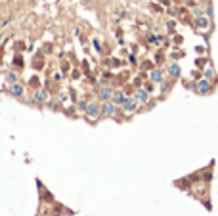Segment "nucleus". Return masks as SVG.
<instances>
[{
	"mask_svg": "<svg viewBox=\"0 0 218 216\" xmlns=\"http://www.w3.org/2000/svg\"><path fill=\"white\" fill-rule=\"evenodd\" d=\"M197 90H199V94H207V92H210V82L209 81H201L197 84Z\"/></svg>",
	"mask_w": 218,
	"mask_h": 216,
	"instance_id": "f257e3e1",
	"label": "nucleus"
},
{
	"mask_svg": "<svg viewBox=\"0 0 218 216\" xmlns=\"http://www.w3.org/2000/svg\"><path fill=\"white\" fill-rule=\"evenodd\" d=\"M195 23H197V27H201V29H205V27L209 25V21H207V17H203V16H199V17H197V21H195Z\"/></svg>",
	"mask_w": 218,
	"mask_h": 216,
	"instance_id": "f03ea898",
	"label": "nucleus"
},
{
	"mask_svg": "<svg viewBox=\"0 0 218 216\" xmlns=\"http://www.w3.org/2000/svg\"><path fill=\"white\" fill-rule=\"evenodd\" d=\"M169 73H170L172 77H178V75H180V67H178V65H170V67H169Z\"/></svg>",
	"mask_w": 218,
	"mask_h": 216,
	"instance_id": "7ed1b4c3",
	"label": "nucleus"
},
{
	"mask_svg": "<svg viewBox=\"0 0 218 216\" xmlns=\"http://www.w3.org/2000/svg\"><path fill=\"white\" fill-rule=\"evenodd\" d=\"M134 107H136V103L132 102V99H126V102H125V109H126V111H132Z\"/></svg>",
	"mask_w": 218,
	"mask_h": 216,
	"instance_id": "20e7f679",
	"label": "nucleus"
},
{
	"mask_svg": "<svg viewBox=\"0 0 218 216\" xmlns=\"http://www.w3.org/2000/svg\"><path fill=\"white\" fill-rule=\"evenodd\" d=\"M136 98L140 99V102H145V99H147V92H144V90H140V92H138V94H136Z\"/></svg>",
	"mask_w": 218,
	"mask_h": 216,
	"instance_id": "39448f33",
	"label": "nucleus"
},
{
	"mask_svg": "<svg viewBox=\"0 0 218 216\" xmlns=\"http://www.w3.org/2000/svg\"><path fill=\"white\" fill-rule=\"evenodd\" d=\"M151 77H153V81H159V82L163 81V75L159 73V71H153V75H151Z\"/></svg>",
	"mask_w": 218,
	"mask_h": 216,
	"instance_id": "423d86ee",
	"label": "nucleus"
},
{
	"mask_svg": "<svg viewBox=\"0 0 218 216\" xmlns=\"http://www.w3.org/2000/svg\"><path fill=\"white\" fill-rule=\"evenodd\" d=\"M113 109H115V107H113L111 103H107V105H104V111H105L107 115H109V113H113Z\"/></svg>",
	"mask_w": 218,
	"mask_h": 216,
	"instance_id": "0eeeda50",
	"label": "nucleus"
},
{
	"mask_svg": "<svg viewBox=\"0 0 218 216\" xmlns=\"http://www.w3.org/2000/svg\"><path fill=\"white\" fill-rule=\"evenodd\" d=\"M205 75H207V78H213V77H214V71H213V69H209Z\"/></svg>",
	"mask_w": 218,
	"mask_h": 216,
	"instance_id": "6e6552de",
	"label": "nucleus"
},
{
	"mask_svg": "<svg viewBox=\"0 0 218 216\" xmlns=\"http://www.w3.org/2000/svg\"><path fill=\"white\" fill-rule=\"evenodd\" d=\"M193 13H195V16H197V17H199V16H203V12H201L199 8H195V10H193Z\"/></svg>",
	"mask_w": 218,
	"mask_h": 216,
	"instance_id": "1a4fd4ad",
	"label": "nucleus"
},
{
	"mask_svg": "<svg viewBox=\"0 0 218 216\" xmlns=\"http://www.w3.org/2000/svg\"><path fill=\"white\" fill-rule=\"evenodd\" d=\"M101 96H104V98H109V96H111V92H109V90H104V94H101Z\"/></svg>",
	"mask_w": 218,
	"mask_h": 216,
	"instance_id": "9d476101",
	"label": "nucleus"
},
{
	"mask_svg": "<svg viewBox=\"0 0 218 216\" xmlns=\"http://www.w3.org/2000/svg\"><path fill=\"white\" fill-rule=\"evenodd\" d=\"M122 99V94H115V102H121Z\"/></svg>",
	"mask_w": 218,
	"mask_h": 216,
	"instance_id": "9b49d317",
	"label": "nucleus"
},
{
	"mask_svg": "<svg viewBox=\"0 0 218 216\" xmlns=\"http://www.w3.org/2000/svg\"><path fill=\"white\" fill-rule=\"evenodd\" d=\"M197 2H201V4H209V0H197Z\"/></svg>",
	"mask_w": 218,
	"mask_h": 216,
	"instance_id": "f8f14e48",
	"label": "nucleus"
}]
</instances>
